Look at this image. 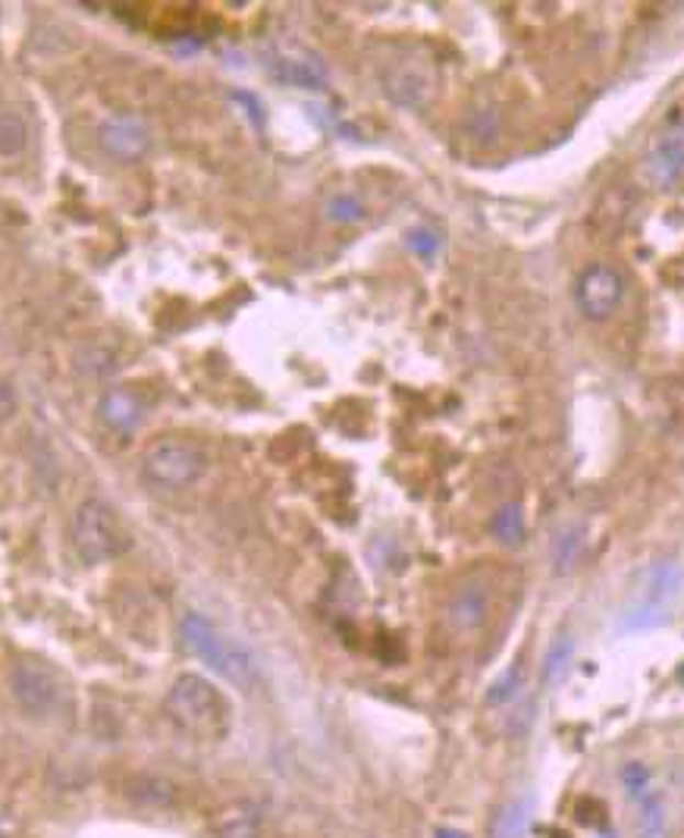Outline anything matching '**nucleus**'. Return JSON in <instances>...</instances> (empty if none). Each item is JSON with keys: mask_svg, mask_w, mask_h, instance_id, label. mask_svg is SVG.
Segmentation results:
<instances>
[{"mask_svg": "<svg viewBox=\"0 0 684 838\" xmlns=\"http://www.w3.org/2000/svg\"><path fill=\"white\" fill-rule=\"evenodd\" d=\"M29 145V123L16 111L0 113V157H20Z\"/></svg>", "mask_w": 684, "mask_h": 838, "instance_id": "obj_17", "label": "nucleus"}, {"mask_svg": "<svg viewBox=\"0 0 684 838\" xmlns=\"http://www.w3.org/2000/svg\"><path fill=\"white\" fill-rule=\"evenodd\" d=\"M621 789L628 792L631 801H647L650 794H653V772L647 763H640V760H631V763H625L621 767Z\"/></svg>", "mask_w": 684, "mask_h": 838, "instance_id": "obj_21", "label": "nucleus"}, {"mask_svg": "<svg viewBox=\"0 0 684 838\" xmlns=\"http://www.w3.org/2000/svg\"><path fill=\"white\" fill-rule=\"evenodd\" d=\"M179 640L195 660L204 662L208 669H214L221 679L236 684L239 691H255L261 682V666L255 660V653L245 647L243 640L221 632L208 616L186 613L179 622Z\"/></svg>", "mask_w": 684, "mask_h": 838, "instance_id": "obj_2", "label": "nucleus"}, {"mask_svg": "<svg viewBox=\"0 0 684 838\" xmlns=\"http://www.w3.org/2000/svg\"><path fill=\"white\" fill-rule=\"evenodd\" d=\"M327 217L339 223L365 221V204L355 199V195H333L327 201Z\"/></svg>", "mask_w": 684, "mask_h": 838, "instance_id": "obj_23", "label": "nucleus"}, {"mask_svg": "<svg viewBox=\"0 0 684 838\" xmlns=\"http://www.w3.org/2000/svg\"><path fill=\"white\" fill-rule=\"evenodd\" d=\"M437 838H468L459 829H437Z\"/></svg>", "mask_w": 684, "mask_h": 838, "instance_id": "obj_27", "label": "nucleus"}, {"mask_svg": "<svg viewBox=\"0 0 684 838\" xmlns=\"http://www.w3.org/2000/svg\"><path fill=\"white\" fill-rule=\"evenodd\" d=\"M638 833L640 838H662V833H665V807H662V801L657 794L640 801Z\"/></svg>", "mask_w": 684, "mask_h": 838, "instance_id": "obj_22", "label": "nucleus"}, {"mask_svg": "<svg viewBox=\"0 0 684 838\" xmlns=\"http://www.w3.org/2000/svg\"><path fill=\"white\" fill-rule=\"evenodd\" d=\"M383 91L402 108H424L437 94V69L424 57H399L380 76Z\"/></svg>", "mask_w": 684, "mask_h": 838, "instance_id": "obj_8", "label": "nucleus"}, {"mask_svg": "<svg viewBox=\"0 0 684 838\" xmlns=\"http://www.w3.org/2000/svg\"><path fill=\"white\" fill-rule=\"evenodd\" d=\"M208 471V456L195 443L164 437L152 443L142 456V478L155 490H186Z\"/></svg>", "mask_w": 684, "mask_h": 838, "instance_id": "obj_5", "label": "nucleus"}, {"mask_svg": "<svg viewBox=\"0 0 684 838\" xmlns=\"http://www.w3.org/2000/svg\"><path fill=\"white\" fill-rule=\"evenodd\" d=\"M13 412V396H10V390L7 387H0V418L3 415H10Z\"/></svg>", "mask_w": 684, "mask_h": 838, "instance_id": "obj_26", "label": "nucleus"}, {"mask_svg": "<svg viewBox=\"0 0 684 838\" xmlns=\"http://www.w3.org/2000/svg\"><path fill=\"white\" fill-rule=\"evenodd\" d=\"M572 660L574 640L569 638V635L552 640L547 657H543V684H547V688H559V684L565 682V675H569V669H572Z\"/></svg>", "mask_w": 684, "mask_h": 838, "instance_id": "obj_16", "label": "nucleus"}, {"mask_svg": "<svg viewBox=\"0 0 684 838\" xmlns=\"http://www.w3.org/2000/svg\"><path fill=\"white\" fill-rule=\"evenodd\" d=\"M684 594V569L675 559H660L647 566L638 578V588L621 610V632H650L672 618L675 603Z\"/></svg>", "mask_w": 684, "mask_h": 838, "instance_id": "obj_3", "label": "nucleus"}, {"mask_svg": "<svg viewBox=\"0 0 684 838\" xmlns=\"http://www.w3.org/2000/svg\"><path fill=\"white\" fill-rule=\"evenodd\" d=\"M405 243L408 248L421 255V258H434L437 252H440V239H437V233H430V230H412L408 236H405Z\"/></svg>", "mask_w": 684, "mask_h": 838, "instance_id": "obj_24", "label": "nucleus"}, {"mask_svg": "<svg viewBox=\"0 0 684 838\" xmlns=\"http://www.w3.org/2000/svg\"><path fill=\"white\" fill-rule=\"evenodd\" d=\"M581 547H584V537H581L578 525L562 530L556 537V544H552V569L559 574L572 572L574 566H578V559H581Z\"/></svg>", "mask_w": 684, "mask_h": 838, "instance_id": "obj_19", "label": "nucleus"}, {"mask_svg": "<svg viewBox=\"0 0 684 838\" xmlns=\"http://www.w3.org/2000/svg\"><path fill=\"white\" fill-rule=\"evenodd\" d=\"M552 838H572V836H569V833H556V836H552Z\"/></svg>", "mask_w": 684, "mask_h": 838, "instance_id": "obj_30", "label": "nucleus"}, {"mask_svg": "<svg viewBox=\"0 0 684 838\" xmlns=\"http://www.w3.org/2000/svg\"><path fill=\"white\" fill-rule=\"evenodd\" d=\"M130 534L104 500H86L72 515V550L86 566H104L123 556Z\"/></svg>", "mask_w": 684, "mask_h": 838, "instance_id": "obj_4", "label": "nucleus"}, {"mask_svg": "<svg viewBox=\"0 0 684 838\" xmlns=\"http://www.w3.org/2000/svg\"><path fill=\"white\" fill-rule=\"evenodd\" d=\"M490 534L503 544V547H522L525 544V512L518 503H506V506H500L493 512V518H490Z\"/></svg>", "mask_w": 684, "mask_h": 838, "instance_id": "obj_15", "label": "nucleus"}, {"mask_svg": "<svg viewBox=\"0 0 684 838\" xmlns=\"http://www.w3.org/2000/svg\"><path fill=\"white\" fill-rule=\"evenodd\" d=\"M101 145L120 160H138L148 152V130L135 116H113L101 126Z\"/></svg>", "mask_w": 684, "mask_h": 838, "instance_id": "obj_13", "label": "nucleus"}, {"mask_svg": "<svg viewBox=\"0 0 684 838\" xmlns=\"http://www.w3.org/2000/svg\"><path fill=\"white\" fill-rule=\"evenodd\" d=\"M471 135H474V138H481V142H484V135L486 138L500 135V116H496V111L478 113V116L471 120Z\"/></svg>", "mask_w": 684, "mask_h": 838, "instance_id": "obj_25", "label": "nucleus"}, {"mask_svg": "<svg viewBox=\"0 0 684 838\" xmlns=\"http://www.w3.org/2000/svg\"><path fill=\"white\" fill-rule=\"evenodd\" d=\"M625 299V277L613 265H591L581 270L574 283V305L587 321L613 317Z\"/></svg>", "mask_w": 684, "mask_h": 838, "instance_id": "obj_7", "label": "nucleus"}, {"mask_svg": "<svg viewBox=\"0 0 684 838\" xmlns=\"http://www.w3.org/2000/svg\"><path fill=\"white\" fill-rule=\"evenodd\" d=\"M643 177L657 189H669L684 177V113L669 120L643 155Z\"/></svg>", "mask_w": 684, "mask_h": 838, "instance_id": "obj_9", "label": "nucleus"}, {"mask_svg": "<svg viewBox=\"0 0 684 838\" xmlns=\"http://www.w3.org/2000/svg\"><path fill=\"white\" fill-rule=\"evenodd\" d=\"M211 836L214 838H261L265 836V816L261 807L251 801H229L211 816Z\"/></svg>", "mask_w": 684, "mask_h": 838, "instance_id": "obj_12", "label": "nucleus"}, {"mask_svg": "<svg viewBox=\"0 0 684 838\" xmlns=\"http://www.w3.org/2000/svg\"><path fill=\"white\" fill-rule=\"evenodd\" d=\"M596 838H616V833L609 829V833H599V836H596Z\"/></svg>", "mask_w": 684, "mask_h": 838, "instance_id": "obj_28", "label": "nucleus"}, {"mask_svg": "<svg viewBox=\"0 0 684 838\" xmlns=\"http://www.w3.org/2000/svg\"><path fill=\"white\" fill-rule=\"evenodd\" d=\"M164 709L179 731L199 741H221L233 726L229 701L217 684L199 672H182L173 679L164 697Z\"/></svg>", "mask_w": 684, "mask_h": 838, "instance_id": "obj_1", "label": "nucleus"}, {"mask_svg": "<svg viewBox=\"0 0 684 838\" xmlns=\"http://www.w3.org/2000/svg\"><path fill=\"white\" fill-rule=\"evenodd\" d=\"M522 684H525V666H522V662H512L506 672H503L496 682L490 684V691H486V704L503 706L508 704V701H515V697H518V691H522Z\"/></svg>", "mask_w": 684, "mask_h": 838, "instance_id": "obj_20", "label": "nucleus"}, {"mask_svg": "<svg viewBox=\"0 0 684 838\" xmlns=\"http://www.w3.org/2000/svg\"><path fill=\"white\" fill-rule=\"evenodd\" d=\"M679 682L684 684V666H679Z\"/></svg>", "mask_w": 684, "mask_h": 838, "instance_id": "obj_29", "label": "nucleus"}, {"mask_svg": "<svg viewBox=\"0 0 684 838\" xmlns=\"http://www.w3.org/2000/svg\"><path fill=\"white\" fill-rule=\"evenodd\" d=\"M530 826V804L528 801H515L500 811L493 823V838H525Z\"/></svg>", "mask_w": 684, "mask_h": 838, "instance_id": "obj_18", "label": "nucleus"}, {"mask_svg": "<svg viewBox=\"0 0 684 838\" xmlns=\"http://www.w3.org/2000/svg\"><path fill=\"white\" fill-rule=\"evenodd\" d=\"M10 691L29 716H54L69 704L67 675L45 660H20L10 669Z\"/></svg>", "mask_w": 684, "mask_h": 838, "instance_id": "obj_6", "label": "nucleus"}, {"mask_svg": "<svg viewBox=\"0 0 684 838\" xmlns=\"http://www.w3.org/2000/svg\"><path fill=\"white\" fill-rule=\"evenodd\" d=\"M267 69L273 72V79H280L283 86H292V89H324V82H327L324 57L302 45L273 47L267 54Z\"/></svg>", "mask_w": 684, "mask_h": 838, "instance_id": "obj_10", "label": "nucleus"}, {"mask_svg": "<svg viewBox=\"0 0 684 838\" xmlns=\"http://www.w3.org/2000/svg\"><path fill=\"white\" fill-rule=\"evenodd\" d=\"M98 415L101 421L116 431V434H130L135 431L142 418H145V402L138 393L133 390H126V387H113L108 390L104 396H101V405H98Z\"/></svg>", "mask_w": 684, "mask_h": 838, "instance_id": "obj_14", "label": "nucleus"}, {"mask_svg": "<svg viewBox=\"0 0 684 838\" xmlns=\"http://www.w3.org/2000/svg\"><path fill=\"white\" fill-rule=\"evenodd\" d=\"M490 606H493V596L484 581H464L446 603V625L452 628V635L471 638L486 625Z\"/></svg>", "mask_w": 684, "mask_h": 838, "instance_id": "obj_11", "label": "nucleus"}]
</instances>
